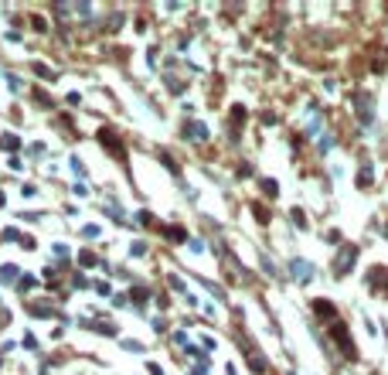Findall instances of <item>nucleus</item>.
Here are the masks:
<instances>
[{"label": "nucleus", "instance_id": "f257e3e1", "mask_svg": "<svg viewBox=\"0 0 388 375\" xmlns=\"http://www.w3.org/2000/svg\"><path fill=\"white\" fill-rule=\"evenodd\" d=\"M354 266V249H344L341 252V263H334V273H347Z\"/></svg>", "mask_w": 388, "mask_h": 375}, {"label": "nucleus", "instance_id": "f03ea898", "mask_svg": "<svg viewBox=\"0 0 388 375\" xmlns=\"http://www.w3.org/2000/svg\"><path fill=\"white\" fill-rule=\"evenodd\" d=\"M334 338L341 341V348H344V355L351 358V355H354V348H351V341H347V331H344V327H334Z\"/></svg>", "mask_w": 388, "mask_h": 375}]
</instances>
